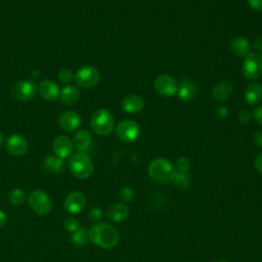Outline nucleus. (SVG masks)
<instances>
[{
    "label": "nucleus",
    "mask_w": 262,
    "mask_h": 262,
    "mask_svg": "<svg viewBox=\"0 0 262 262\" xmlns=\"http://www.w3.org/2000/svg\"><path fill=\"white\" fill-rule=\"evenodd\" d=\"M119 231L113 225L104 222H96L89 230V239L97 247L111 249L119 242Z\"/></svg>",
    "instance_id": "obj_1"
},
{
    "label": "nucleus",
    "mask_w": 262,
    "mask_h": 262,
    "mask_svg": "<svg viewBox=\"0 0 262 262\" xmlns=\"http://www.w3.org/2000/svg\"><path fill=\"white\" fill-rule=\"evenodd\" d=\"M176 170L173 164L164 158H156L148 165V175L159 184L171 183Z\"/></svg>",
    "instance_id": "obj_2"
},
{
    "label": "nucleus",
    "mask_w": 262,
    "mask_h": 262,
    "mask_svg": "<svg viewBox=\"0 0 262 262\" xmlns=\"http://www.w3.org/2000/svg\"><path fill=\"white\" fill-rule=\"evenodd\" d=\"M69 168L74 176L79 179L89 178L94 170L92 160L86 152L77 151L69 160Z\"/></svg>",
    "instance_id": "obj_3"
},
{
    "label": "nucleus",
    "mask_w": 262,
    "mask_h": 262,
    "mask_svg": "<svg viewBox=\"0 0 262 262\" xmlns=\"http://www.w3.org/2000/svg\"><path fill=\"white\" fill-rule=\"evenodd\" d=\"M93 132L100 136L110 135L115 127L112 114L105 108H99L95 111L91 117L90 122Z\"/></svg>",
    "instance_id": "obj_4"
},
{
    "label": "nucleus",
    "mask_w": 262,
    "mask_h": 262,
    "mask_svg": "<svg viewBox=\"0 0 262 262\" xmlns=\"http://www.w3.org/2000/svg\"><path fill=\"white\" fill-rule=\"evenodd\" d=\"M28 203L30 208L40 216H46L50 213L52 204L49 194L40 189L32 191L28 198Z\"/></svg>",
    "instance_id": "obj_5"
},
{
    "label": "nucleus",
    "mask_w": 262,
    "mask_h": 262,
    "mask_svg": "<svg viewBox=\"0 0 262 262\" xmlns=\"http://www.w3.org/2000/svg\"><path fill=\"white\" fill-rule=\"evenodd\" d=\"M74 79L78 86L89 89L95 87L98 84L100 75L96 68L92 66H84L76 72Z\"/></svg>",
    "instance_id": "obj_6"
},
{
    "label": "nucleus",
    "mask_w": 262,
    "mask_h": 262,
    "mask_svg": "<svg viewBox=\"0 0 262 262\" xmlns=\"http://www.w3.org/2000/svg\"><path fill=\"white\" fill-rule=\"evenodd\" d=\"M242 73L246 79L255 80L262 75V56L256 52H250L245 56Z\"/></svg>",
    "instance_id": "obj_7"
},
{
    "label": "nucleus",
    "mask_w": 262,
    "mask_h": 262,
    "mask_svg": "<svg viewBox=\"0 0 262 262\" xmlns=\"http://www.w3.org/2000/svg\"><path fill=\"white\" fill-rule=\"evenodd\" d=\"M141 129L140 126L132 120H125L120 122L116 126V135L117 137L127 143L134 142L140 136Z\"/></svg>",
    "instance_id": "obj_8"
},
{
    "label": "nucleus",
    "mask_w": 262,
    "mask_h": 262,
    "mask_svg": "<svg viewBox=\"0 0 262 262\" xmlns=\"http://www.w3.org/2000/svg\"><path fill=\"white\" fill-rule=\"evenodd\" d=\"M38 86L31 80H21L11 86L10 93L12 97L21 102L30 101L36 94Z\"/></svg>",
    "instance_id": "obj_9"
},
{
    "label": "nucleus",
    "mask_w": 262,
    "mask_h": 262,
    "mask_svg": "<svg viewBox=\"0 0 262 262\" xmlns=\"http://www.w3.org/2000/svg\"><path fill=\"white\" fill-rule=\"evenodd\" d=\"M155 90L162 96H173L177 93L178 85L175 79L170 75H160L154 82Z\"/></svg>",
    "instance_id": "obj_10"
},
{
    "label": "nucleus",
    "mask_w": 262,
    "mask_h": 262,
    "mask_svg": "<svg viewBox=\"0 0 262 262\" xmlns=\"http://www.w3.org/2000/svg\"><path fill=\"white\" fill-rule=\"evenodd\" d=\"M86 206V196L81 191H72L70 192L64 201L63 207L64 210L70 214L80 213Z\"/></svg>",
    "instance_id": "obj_11"
},
{
    "label": "nucleus",
    "mask_w": 262,
    "mask_h": 262,
    "mask_svg": "<svg viewBox=\"0 0 262 262\" xmlns=\"http://www.w3.org/2000/svg\"><path fill=\"white\" fill-rule=\"evenodd\" d=\"M5 148L8 154L14 157H21L27 154L29 146L25 137L19 134H12L7 138Z\"/></svg>",
    "instance_id": "obj_12"
},
{
    "label": "nucleus",
    "mask_w": 262,
    "mask_h": 262,
    "mask_svg": "<svg viewBox=\"0 0 262 262\" xmlns=\"http://www.w3.org/2000/svg\"><path fill=\"white\" fill-rule=\"evenodd\" d=\"M73 141L64 135H59L55 137L52 142V149L54 155L61 159L71 156L73 152Z\"/></svg>",
    "instance_id": "obj_13"
},
{
    "label": "nucleus",
    "mask_w": 262,
    "mask_h": 262,
    "mask_svg": "<svg viewBox=\"0 0 262 262\" xmlns=\"http://www.w3.org/2000/svg\"><path fill=\"white\" fill-rule=\"evenodd\" d=\"M59 127L67 132H73L81 125V117L79 114L73 111L62 113L58 119Z\"/></svg>",
    "instance_id": "obj_14"
},
{
    "label": "nucleus",
    "mask_w": 262,
    "mask_h": 262,
    "mask_svg": "<svg viewBox=\"0 0 262 262\" xmlns=\"http://www.w3.org/2000/svg\"><path fill=\"white\" fill-rule=\"evenodd\" d=\"M38 90L40 95L48 100V101H54L59 97V87L57 84L51 80H43L38 85Z\"/></svg>",
    "instance_id": "obj_15"
},
{
    "label": "nucleus",
    "mask_w": 262,
    "mask_h": 262,
    "mask_svg": "<svg viewBox=\"0 0 262 262\" xmlns=\"http://www.w3.org/2000/svg\"><path fill=\"white\" fill-rule=\"evenodd\" d=\"M121 106L125 113L137 114L140 113L144 107L143 99L135 94H130L124 97L121 102Z\"/></svg>",
    "instance_id": "obj_16"
},
{
    "label": "nucleus",
    "mask_w": 262,
    "mask_h": 262,
    "mask_svg": "<svg viewBox=\"0 0 262 262\" xmlns=\"http://www.w3.org/2000/svg\"><path fill=\"white\" fill-rule=\"evenodd\" d=\"M106 216L114 222H122L129 216V208L124 203H116L107 207Z\"/></svg>",
    "instance_id": "obj_17"
},
{
    "label": "nucleus",
    "mask_w": 262,
    "mask_h": 262,
    "mask_svg": "<svg viewBox=\"0 0 262 262\" xmlns=\"http://www.w3.org/2000/svg\"><path fill=\"white\" fill-rule=\"evenodd\" d=\"M232 84L227 80H221L217 82L212 90V94L215 100L224 101L228 99L232 93Z\"/></svg>",
    "instance_id": "obj_18"
},
{
    "label": "nucleus",
    "mask_w": 262,
    "mask_h": 262,
    "mask_svg": "<svg viewBox=\"0 0 262 262\" xmlns=\"http://www.w3.org/2000/svg\"><path fill=\"white\" fill-rule=\"evenodd\" d=\"M92 142L91 134L87 130L78 131L73 138V145L82 152H86L89 150Z\"/></svg>",
    "instance_id": "obj_19"
},
{
    "label": "nucleus",
    "mask_w": 262,
    "mask_h": 262,
    "mask_svg": "<svg viewBox=\"0 0 262 262\" xmlns=\"http://www.w3.org/2000/svg\"><path fill=\"white\" fill-rule=\"evenodd\" d=\"M177 94L178 97L184 101V102H188L191 101L196 94V87L195 85L190 82L189 80H184L182 81L177 88Z\"/></svg>",
    "instance_id": "obj_20"
},
{
    "label": "nucleus",
    "mask_w": 262,
    "mask_h": 262,
    "mask_svg": "<svg viewBox=\"0 0 262 262\" xmlns=\"http://www.w3.org/2000/svg\"><path fill=\"white\" fill-rule=\"evenodd\" d=\"M245 100L250 105H255L262 100V85L259 83H252L247 86L245 90Z\"/></svg>",
    "instance_id": "obj_21"
},
{
    "label": "nucleus",
    "mask_w": 262,
    "mask_h": 262,
    "mask_svg": "<svg viewBox=\"0 0 262 262\" xmlns=\"http://www.w3.org/2000/svg\"><path fill=\"white\" fill-rule=\"evenodd\" d=\"M229 49L234 55L246 56L250 53L251 46H250V42L246 38L235 37L230 41Z\"/></svg>",
    "instance_id": "obj_22"
},
{
    "label": "nucleus",
    "mask_w": 262,
    "mask_h": 262,
    "mask_svg": "<svg viewBox=\"0 0 262 262\" xmlns=\"http://www.w3.org/2000/svg\"><path fill=\"white\" fill-rule=\"evenodd\" d=\"M80 96L79 89L74 85H67L64 86L59 93V98L63 104H74L78 101Z\"/></svg>",
    "instance_id": "obj_23"
},
{
    "label": "nucleus",
    "mask_w": 262,
    "mask_h": 262,
    "mask_svg": "<svg viewBox=\"0 0 262 262\" xmlns=\"http://www.w3.org/2000/svg\"><path fill=\"white\" fill-rule=\"evenodd\" d=\"M44 167L52 173H61L64 169L63 159L56 156H47L44 161Z\"/></svg>",
    "instance_id": "obj_24"
},
{
    "label": "nucleus",
    "mask_w": 262,
    "mask_h": 262,
    "mask_svg": "<svg viewBox=\"0 0 262 262\" xmlns=\"http://www.w3.org/2000/svg\"><path fill=\"white\" fill-rule=\"evenodd\" d=\"M89 241V230L85 227H79L71 235V243L77 248L86 246Z\"/></svg>",
    "instance_id": "obj_25"
},
{
    "label": "nucleus",
    "mask_w": 262,
    "mask_h": 262,
    "mask_svg": "<svg viewBox=\"0 0 262 262\" xmlns=\"http://www.w3.org/2000/svg\"><path fill=\"white\" fill-rule=\"evenodd\" d=\"M171 183H173L179 189H187L190 184V178L187 173H181L176 171Z\"/></svg>",
    "instance_id": "obj_26"
},
{
    "label": "nucleus",
    "mask_w": 262,
    "mask_h": 262,
    "mask_svg": "<svg viewBox=\"0 0 262 262\" xmlns=\"http://www.w3.org/2000/svg\"><path fill=\"white\" fill-rule=\"evenodd\" d=\"M26 199V192L21 188H13L8 193V202L13 206H19Z\"/></svg>",
    "instance_id": "obj_27"
},
{
    "label": "nucleus",
    "mask_w": 262,
    "mask_h": 262,
    "mask_svg": "<svg viewBox=\"0 0 262 262\" xmlns=\"http://www.w3.org/2000/svg\"><path fill=\"white\" fill-rule=\"evenodd\" d=\"M189 161L186 159V158H179L177 161H176V164H175V170L177 172H181V173H187L188 169H189Z\"/></svg>",
    "instance_id": "obj_28"
},
{
    "label": "nucleus",
    "mask_w": 262,
    "mask_h": 262,
    "mask_svg": "<svg viewBox=\"0 0 262 262\" xmlns=\"http://www.w3.org/2000/svg\"><path fill=\"white\" fill-rule=\"evenodd\" d=\"M57 77L61 83H69L70 81H72L74 79L75 75L73 74V72L70 69H61L58 72Z\"/></svg>",
    "instance_id": "obj_29"
},
{
    "label": "nucleus",
    "mask_w": 262,
    "mask_h": 262,
    "mask_svg": "<svg viewBox=\"0 0 262 262\" xmlns=\"http://www.w3.org/2000/svg\"><path fill=\"white\" fill-rule=\"evenodd\" d=\"M63 227H64L68 231H70L71 233H73L74 231H76V230L80 227V225H79L78 221H77L74 217H68V218L64 219V221H63Z\"/></svg>",
    "instance_id": "obj_30"
},
{
    "label": "nucleus",
    "mask_w": 262,
    "mask_h": 262,
    "mask_svg": "<svg viewBox=\"0 0 262 262\" xmlns=\"http://www.w3.org/2000/svg\"><path fill=\"white\" fill-rule=\"evenodd\" d=\"M133 195H134V191L130 187H123L120 190V199L123 203H129L130 201H132Z\"/></svg>",
    "instance_id": "obj_31"
},
{
    "label": "nucleus",
    "mask_w": 262,
    "mask_h": 262,
    "mask_svg": "<svg viewBox=\"0 0 262 262\" xmlns=\"http://www.w3.org/2000/svg\"><path fill=\"white\" fill-rule=\"evenodd\" d=\"M102 211L100 208L98 207H92L89 211H88V218L93 221V222H98L100 221V219L102 218Z\"/></svg>",
    "instance_id": "obj_32"
},
{
    "label": "nucleus",
    "mask_w": 262,
    "mask_h": 262,
    "mask_svg": "<svg viewBox=\"0 0 262 262\" xmlns=\"http://www.w3.org/2000/svg\"><path fill=\"white\" fill-rule=\"evenodd\" d=\"M248 4L256 11H262V0H248Z\"/></svg>",
    "instance_id": "obj_33"
},
{
    "label": "nucleus",
    "mask_w": 262,
    "mask_h": 262,
    "mask_svg": "<svg viewBox=\"0 0 262 262\" xmlns=\"http://www.w3.org/2000/svg\"><path fill=\"white\" fill-rule=\"evenodd\" d=\"M253 117L255 119V121L262 126V105L256 107L254 110V113H253Z\"/></svg>",
    "instance_id": "obj_34"
},
{
    "label": "nucleus",
    "mask_w": 262,
    "mask_h": 262,
    "mask_svg": "<svg viewBox=\"0 0 262 262\" xmlns=\"http://www.w3.org/2000/svg\"><path fill=\"white\" fill-rule=\"evenodd\" d=\"M254 165H255V169L258 171V173L262 174V151L259 152V154L256 156Z\"/></svg>",
    "instance_id": "obj_35"
},
{
    "label": "nucleus",
    "mask_w": 262,
    "mask_h": 262,
    "mask_svg": "<svg viewBox=\"0 0 262 262\" xmlns=\"http://www.w3.org/2000/svg\"><path fill=\"white\" fill-rule=\"evenodd\" d=\"M238 119L242 123H248L250 122L251 120V114L247 111H242L239 114H238Z\"/></svg>",
    "instance_id": "obj_36"
},
{
    "label": "nucleus",
    "mask_w": 262,
    "mask_h": 262,
    "mask_svg": "<svg viewBox=\"0 0 262 262\" xmlns=\"http://www.w3.org/2000/svg\"><path fill=\"white\" fill-rule=\"evenodd\" d=\"M227 113H228V112H227V107H225V106H223V105L218 106V107L216 108V115H217L220 119L226 117V116H227Z\"/></svg>",
    "instance_id": "obj_37"
},
{
    "label": "nucleus",
    "mask_w": 262,
    "mask_h": 262,
    "mask_svg": "<svg viewBox=\"0 0 262 262\" xmlns=\"http://www.w3.org/2000/svg\"><path fill=\"white\" fill-rule=\"evenodd\" d=\"M254 142L258 147L262 148V131H257L254 135Z\"/></svg>",
    "instance_id": "obj_38"
},
{
    "label": "nucleus",
    "mask_w": 262,
    "mask_h": 262,
    "mask_svg": "<svg viewBox=\"0 0 262 262\" xmlns=\"http://www.w3.org/2000/svg\"><path fill=\"white\" fill-rule=\"evenodd\" d=\"M7 223V215L6 213L0 209V228L5 226Z\"/></svg>",
    "instance_id": "obj_39"
},
{
    "label": "nucleus",
    "mask_w": 262,
    "mask_h": 262,
    "mask_svg": "<svg viewBox=\"0 0 262 262\" xmlns=\"http://www.w3.org/2000/svg\"><path fill=\"white\" fill-rule=\"evenodd\" d=\"M2 142H3V134L0 132V146H1Z\"/></svg>",
    "instance_id": "obj_40"
},
{
    "label": "nucleus",
    "mask_w": 262,
    "mask_h": 262,
    "mask_svg": "<svg viewBox=\"0 0 262 262\" xmlns=\"http://www.w3.org/2000/svg\"><path fill=\"white\" fill-rule=\"evenodd\" d=\"M214 262H228V261H225V260H219V261H214Z\"/></svg>",
    "instance_id": "obj_41"
},
{
    "label": "nucleus",
    "mask_w": 262,
    "mask_h": 262,
    "mask_svg": "<svg viewBox=\"0 0 262 262\" xmlns=\"http://www.w3.org/2000/svg\"><path fill=\"white\" fill-rule=\"evenodd\" d=\"M260 50H261V53H262V44H261V46H260Z\"/></svg>",
    "instance_id": "obj_42"
}]
</instances>
